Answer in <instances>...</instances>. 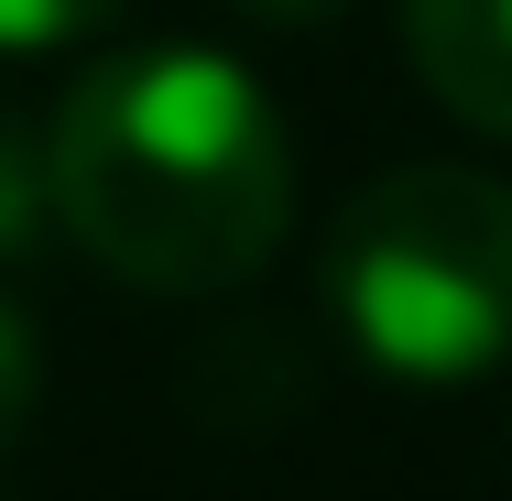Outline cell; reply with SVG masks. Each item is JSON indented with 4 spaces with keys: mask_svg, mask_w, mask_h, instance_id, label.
Masks as SVG:
<instances>
[{
    "mask_svg": "<svg viewBox=\"0 0 512 501\" xmlns=\"http://www.w3.org/2000/svg\"><path fill=\"white\" fill-rule=\"evenodd\" d=\"M44 207L142 295H229L295 218V153L273 99L207 44L99 55L44 131Z\"/></svg>",
    "mask_w": 512,
    "mask_h": 501,
    "instance_id": "1",
    "label": "cell"
},
{
    "mask_svg": "<svg viewBox=\"0 0 512 501\" xmlns=\"http://www.w3.org/2000/svg\"><path fill=\"white\" fill-rule=\"evenodd\" d=\"M338 327L404 371L469 382L512 349V186L480 164H393L327 229Z\"/></svg>",
    "mask_w": 512,
    "mask_h": 501,
    "instance_id": "2",
    "label": "cell"
},
{
    "mask_svg": "<svg viewBox=\"0 0 512 501\" xmlns=\"http://www.w3.org/2000/svg\"><path fill=\"white\" fill-rule=\"evenodd\" d=\"M404 55L469 131L512 142V0H404Z\"/></svg>",
    "mask_w": 512,
    "mask_h": 501,
    "instance_id": "3",
    "label": "cell"
},
{
    "mask_svg": "<svg viewBox=\"0 0 512 501\" xmlns=\"http://www.w3.org/2000/svg\"><path fill=\"white\" fill-rule=\"evenodd\" d=\"M33 229H44V142H22V120L0 109V262L33 251Z\"/></svg>",
    "mask_w": 512,
    "mask_h": 501,
    "instance_id": "4",
    "label": "cell"
},
{
    "mask_svg": "<svg viewBox=\"0 0 512 501\" xmlns=\"http://www.w3.org/2000/svg\"><path fill=\"white\" fill-rule=\"evenodd\" d=\"M33 403H44V349H33V327H22V305L0 295V458L22 447Z\"/></svg>",
    "mask_w": 512,
    "mask_h": 501,
    "instance_id": "5",
    "label": "cell"
},
{
    "mask_svg": "<svg viewBox=\"0 0 512 501\" xmlns=\"http://www.w3.org/2000/svg\"><path fill=\"white\" fill-rule=\"evenodd\" d=\"M120 0H0V55H44V44H77L99 33Z\"/></svg>",
    "mask_w": 512,
    "mask_h": 501,
    "instance_id": "6",
    "label": "cell"
},
{
    "mask_svg": "<svg viewBox=\"0 0 512 501\" xmlns=\"http://www.w3.org/2000/svg\"><path fill=\"white\" fill-rule=\"evenodd\" d=\"M240 11H262V22H327V11H349V0H240Z\"/></svg>",
    "mask_w": 512,
    "mask_h": 501,
    "instance_id": "7",
    "label": "cell"
}]
</instances>
